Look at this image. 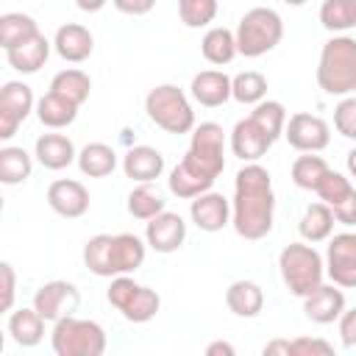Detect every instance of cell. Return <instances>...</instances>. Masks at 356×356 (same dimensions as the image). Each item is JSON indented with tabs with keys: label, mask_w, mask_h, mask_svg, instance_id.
<instances>
[{
	"label": "cell",
	"mask_w": 356,
	"mask_h": 356,
	"mask_svg": "<svg viewBox=\"0 0 356 356\" xmlns=\"http://www.w3.org/2000/svg\"><path fill=\"white\" fill-rule=\"evenodd\" d=\"M225 170V131L217 122H200L192 128L186 156L170 170L167 186L175 197L192 200L214 186Z\"/></svg>",
	"instance_id": "1"
},
{
	"label": "cell",
	"mask_w": 356,
	"mask_h": 356,
	"mask_svg": "<svg viewBox=\"0 0 356 356\" xmlns=\"http://www.w3.org/2000/svg\"><path fill=\"white\" fill-rule=\"evenodd\" d=\"M275 220V192L270 170L259 161H248L234 178L231 225L242 239H264Z\"/></svg>",
	"instance_id": "2"
},
{
	"label": "cell",
	"mask_w": 356,
	"mask_h": 356,
	"mask_svg": "<svg viewBox=\"0 0 356 356\" xmlns=\"http://www.w3.org/2000/svg\"><path fill=\"white\" fill-rule=\"evenodd\" d=\"M317 86L331 97H345L356 92V39L331 36L317 61Z\"/></svg>",
	"instance_id": "3"
},
{
	"label": "cell",
	"mask_w": 356,
	"mask_h": 356,
	"mask_svg": "<svg viewBox=\"0 0 356 356\" xmlns=\"http://www.w3.org/2000/svg\"><path fill=\"white\" fill-rule=\"evenodd\" d=\"M278 273L289 295L306 298L312 289H317L325 278V259L314 250L312 242H289L278 253Z\"/></svg>",
	"instance_id": "4"
},
{
	"label": "cell",
	"mask_w": 356,
	"mask_h": 356,
	"mask_svg": "<svg viewBox=\"0 0 356 356\" xmlns=\"http://www.w3.org/2000/svg\"><path fill=\"white\" fill-rule=\"evenodd\" d=\"M236 50L245 58H259L270 50L278 47V42L284 39V19L275 8L267 6H256L250 11L242 14L236 31Z\"/></svg>",
	"instance_id": "5"
},
{
	"label": "cell",
	"mask_w": 356,
	"mask_h": 356,
	"mask_svg": "<svg viewBox=\"0 0 356 356\" xmlns=\"http://www.w3.org/2000/svg\"><path fill=\"white\" fill-rule=\"evenodd\" d=\"M145 111L150 122L167 134H189L197 125L189 97L175 83H159L150 89L145 97Z\"/></svg>",
	"instance_id": "6"
},
{
	"label": "cell",
	"mask_w": 356,
	"mask_h": 356,
	"mask_svg": "<svg viewBox=\"0 0 356 356\" xmlns=\"http://www.w3.org/2000/svg\"><path fill=\"white\" fill-rule=\"evenodd\" d=\"M50 348L56 356H103L106 331L95 320H81L75 314H67L53 323Z\"/></svg>",
	"instance_id": "7"
},
{
	"label": "cell",
	"mask_w": 356,
	"mask_h": 356,
	"mask_svg": "<svg viewBox=\"0 0 356 356\" xmlns=\"http://www.w3.org/2000/svg\"><path fill=\"white\" fill-rule=\"evenodd\" d=\"M106 300L108 306H114L128 323H150L159 309H161V298L156 289L136 284L131 275H114L108 289H106Z\"/></svg>",
	"instance_id": "8"
},
{
	"label": "cell",
	"mask_w": 356,
	"mask_h": 356,
	"mask_svg": "<svg viewBox=\"0 0 356 356\" xmlns=\"http://www.w3.org/2000/svg\"><path fill=\"white\" fill-rule=\"evenodd\" d=\"M325 275L331 278V284L342 289H356V231L328 236Z\"/></svg>",
	"instance_id": "9"
},
{
	"label": "cell",
	"mask_w": 356,
	"mask_h": 356,
	"mask_svg": "<svg viewBox=\"0 0 356 356\" xmlns=\"http://www.w3.org/2000/svg\"><path fill=\"white\" fill-rule=\"evenodd\" d=\"M31 111H36L31 86L22 81H6L0 89V139H11Z\"/></svg>",
	"instance_id": "10"
},
{
	"label": "cell",
	"mask_w": 356,
	"mask_h": 356,
	"mask_svg": "<svg viewBox=\"0 0 356 356\" xmlns=\"http://www.w3.org/2000/svg\"><path fill=\"white\" fill-rule=\"evenodd\" d=\"M284 139L298 150V153H320L331 142V128L323 117L298 111L286 120L284 125Z\"/></svg>",
	"instance_id": "11"
},
{
	"label": "cell",
	"mask_w": 356,
	"mask_h": 356,
	"mask_svg": "<svg viewBox=\"0 0 356 356\" xmlns=\"http://www.w3.org/2000/svg\"><path fill=\"white\" fill-rule=\"evenodd\" d=\"M81 303V292L72 281H47L42 284L36 292H33V309L47 320V323H56L67 314H72Z\"/></svg>",
	"instance_id": "12"
},
{
	"label": "cell",
	"mask_w": 356,
	"mask_h": 356,
	"mask_svg": "<svg viewBox=\"0 0 356 356\" xmlns=\"http://www.w3.org/2000/svg\"><path fill=\"white\" fill-rule=\"evenodd\" d=\"M145 242L156 253H175L186 242V222L175 211H161L145 225Z\"/></svg>",
	"instance_id": "13"
},
{
	"label": "cell",
	"mask_w": 356,
	"mask_h": 356,
	"mask_svg": "<svg viewBox=\"0 0 356 356\" xmlns=\"http://www.w3.org/2000/svg\"><path fill=\"white\" fill-rule=\"evenodd\" d=\"M275 145V139L248 114L245 120H239L231 131V153L236 159H242L245 164L248 161H259L261 156H267V150Z\"/></svg>",
	"instance_id": "14"
},
{
	"label": "cell",
	"mask_w": 356,
	"mask_h": 356,
	"mask_svg": "<svg viewBox=\"0 0 356 356\" xmlns=\"http://www.w3.org/2000/svg\"><path fill=\"white\" fill-rule=\"evenodd\" d=\"M189 217L206 234L222 231L231 222V200L222 192L209 189V192H203V195L189 200Z\"/></svg>",
	"instance_id": "15"
},
{
	"label": "cell",
	"mask_w": 356,
	"mask_h": 356,
	"mask_svg": "<svg viewBox=\"0 0 356 356\" xmlns=\"http://www.w3.org/2000/svg\"><path fill=\"white\" fill-rule=\"evenodd\" d=\"M47 206L67 220H78L89 211V192L75 178H58L47 186Z\"/></svg>",
	"instance_id": "16"
},
{
	"label": "cell",
	"mask_w": 356,
	"mask_h": 356,
	"mask_svg": "<svg viewBox=\"0 0 356 356\" xmlns=\"http://www.w3.org/2000/svg\"><path fill=\"white\" fill-rule=\"evenodd\" d=\"M342 312H345V292L337 284H320L303 298V314L317 325L337 323Z\"/></svg>",
	"instance_id": "17"
},
{
	"label": "cell",
	"mask_w": 356,
	"mask_h": 356,
	"mask_svg": "<svg viewBox=\"0 0 356 356\" xmlns=\"http://www.w3.org/2000/svg\"><path fill=\"white\" fill-rule=\"evenodd\" d=\"M122 172L136 184H153L164 172V156L150 145H134L122 156Z\"/></svg>",
	"instance_id": "18"
},
{
	"label": "cell",
	"mask_w": 356,
	"mask_h": 356,
	"mask_svg": "<svg viewBox=\"0 0 356 356\" xmlns=\"http://www.w3.org/2000/svg\"><path fill=\"white\" fill-rule=\"evenodd\" d=\"M53 50H56L64 61L81 64V61H86V58L95 53V36H92L89 28H83V25H78V22H67V25H61V28L56 31V36H53Z\"/></svg>",
	"instance_id": "19"
},
{
	"label": "cell",
	"mask_w": 356,
	"mask_h": 356,
	"mask_svg": "<svg viewBox=\"0 0 356 356\" xmlns=\"http://www.w3.org/2000/svg\"><path fill=\"white\" fill-rule=\"evenodd\" d=\"M189 95L195 97V103H200L206 108H217L231 100V78L220 70H203L192 78Z\"/></svg>",
	"instance_id": "20"
},
{
	"label": "cell",
	"mask_w": 356,
	"mask_h": 356,
	"mask_svg": "<svg viewBox=\"0 0 356 356\" xmlns=\"http://www.w3.org/2000/svg\"><path fill=\"white\" fill-rule=\"evenodd\" d=\"M33 156L44 170H64L78 161V150L70 136L64 134H42L33 145Z\"/></svg>",
	"instance_id": "21"
},
{
	"label": "cell",
	"mask_w": 356,
	"mask_h": 356,
	"mask_svg": "<svg viewBox=\"0 0 356 356\" xmlns=\"http://www.w3.org/2000/svg\"><path fill=\"white\" fill-rule=\"evenodd\" d=\"M50 47H53V42H50L44 33H36V36L25 39L22 44L6 50V58H8V64H11L17 72L33 75V72H39V70L44 67V61L50 58Z\"/></svg>",
	"instance_id": "22"
},
{
	"label": "cell",
	"mask_w": 356,
	"mask_h": 356,
	"mask_svg": "<svg viewBox=\"0 0 356 356\" xmlns=\"http://www.w3.org/2000/svg\"><path fill=\"white\" fill-rule=\"evenodd\" d=\"M147 253V242L139 239L136 234H114L111 242V267L114 275H131L142 267Z\"/></svg>",
	"instance_id": "23"
},
{
	"label": "cell",
	"mask_w": 356,
	"mask_h": 356,
	"mask_svg": "<svg viewBox=\"0 0 356 356\" xmlns=\"http://www.w3.org/2000/svg\"><path fill=\"white\" fill-rule=\"evenodd\" d=\"M225 306H228L231 314L250 320L264 309V289L256 281L239 278L225 289Z\"/></svg>",
	"instance_id": "24"
},
{
	"label": "cell",
	"mask_w": 356,
	"mask_h": 356,
	"mask_svg": "<svg viewBox=\"0 0 356 356\" xmlns=\"http://www.w3.org/2000/svg\"><path fill=\"white\" fill-rule=\"evenodd\" d=\"M78 108H81L78 103H72V100H67L56 92H47L36 100V117L50 131H61V128L72 125L75 117H78Z\"/></svg>",
	"instance_id": "25"
},
{
	"label": "cell",
	"mask_w": 356,
	"mask_h": 356,
	"mask_svg": "<svg viewBox=\"0 0 356 356\" xmlns=\"http://www.w3.org/2000/svg\"><path fill=\"white\" fill-rule=\"evenodd\" d=\"M334 222H337V217H334L331 206L317 200V203H309L303 209V214L298 220V231H300V236L306 242L314 245V242H325L334 234Z\"/></svg>",
	"instance_id": "26"
},
{
	"label": "cell",
	"mask_w": 356,
	"mask_h": 356,
	"mask_svg": "<svg viewBox=\"0 0 356 356\" xmlns=\"http://www.w3.org/2000/svg\"><path fill=\"white\" fill-rule=\"evenodd\" d=\"M44 317L31 309H17L8 314V334L19 348H36L44 339Z\"/></svg>",
	"instance_id": "27"
},
{
	"label": "cell",
	"mask_w": 356,
	"mask_h": 356,
	"mask_svg": "<svg viewBox=\"0 0 356 356\" xmlns=\"http://www.w3.org/2000/svg\"><path fill=\"white\" fill-rule=\"evenodd\" d=\"M78 170L89 178H106L117 170V153L106 142H89L78 150Z\"/></svg>",
	"instance_id": "28"
},
{
	"label": "cell",
	"mask_w": 356,
	"mask_h": 356,
	"mask_svg": "<svg viewBox=\"0 0 356 356\" xmlns=\"http://www.w3.org/2000/svg\"><path fill=\"white\" fill-rule=\"evenodd\" d=\"M200 53H203V58H206L209 64H217V67L231 64L234 56L239 53V50H236V36H234V31L220 28V25L209 28V31L203 33Z\"/></svg>",
	"instance_id": "29"
},
{
	"label": "cell",
	"mask_w": 356,
	"mask_h": 356,
	"mask_svg": "<svg viewBox=\"0 0 356 356\" xmlns=\"http://www.w3.org/2000/svg\"><path fill=\"white\" fill-rule=\"evenodd\" d=\"M31 172H33V159L25 147H17V145L0 147V181L6 186L25 184Z\"/></svg>",
	"instance_id": "30"
},
{
	"label": "cell",
	"mask_w": 356,
	"mask_h": 356,
	"mask_svg": "<svg viewBox=\"0 0 356 356\" xmlns=\"http://www.w3.org/2000/svg\"><path fill=\"white\" fill-rule=\"evenodd\" d=\"M39 33V25L31 14H22V11H8L0 17V47L3 50H11L17 44H22L25 39L36 36Z\"/></svg>",
	"instance_id": "31"
},
{
	"label": "cell",
	"mask_w": 356,
	"mask_h": 356,
	"mask_svg": "<svg viewBox=\"0 0 356 356\" xmlns=\"http://www.w3.org/2000/svg\"><path fill=\"white\" fill-rule=\"evenodd\" d=\"M50 92H56V95H61V97L83 106L89 100V92H92V78L83 70H75V67L72 70H61V72L53 75Z\"/></svg>",
	"instance_id": "32"
},
{
	"label": "cell",
	"mask_w": 356,
	"mask_h": 356,
	"mask_svg": "<svg viewBox=\"0 0 356 356\" xmlns=\"http://www.w3.org/2000/svg\"><path fill=\"white\" fill-rule=\"evenodd\" d=\"M111 234H97L92 239H86L83 245V264L89 267V273H95L97 278H114V267H111Z\"/></svg>",
	"instance_id": "33"
},
{
	"label": "cell",
	"mask_w": 356,
	"mask_h": 356,
	"mask_svg": "<svg viewBox=\"0 0 356 356\" xmlns=\"http://www.w3.org/2000/svg\"><path fill=\"white\" fill-rule=\"evenodd\" d=\"M320 25L331 33H345L356 28V0H323Z\"/></svg>",
	"instance_id": "34"
},
{
	"label": "cell",
	"mask_w": 356,
	"mask_h": 356,
	"mask_svg": "<svg viewBox=\"0 0 356 356\" xmlns=\"http://www.w3.org/2000/svg\"><path fill=\"white\" fill-rule=\"evenodd\" d=\"M164 197L159 189H153L150 184H136L131 192H128V214L136 217V220H153L156 214L164 211Z\"/></svg>",
	"instance_id": "35"
},
{
	"label": "cell",
	"mask_w": 356,
	"mask_h": 356,
	"mask_svg": "<svg viewBox=\"0 0 356 356\" xmlns=\"http://www.w3.org/2000/svg\"><path fill=\"white\" fill-rule=\"evenodd\" d=\"M231 97L242 106H256L267 97V78L256 70H245L231 78Z\"/></svg>",
	"instance_id": "36"
},
{
	"label": "cell",
	"mask_w": 356,
	"mask_h": 356,
	"mask_svg": "<svg viewBox=\"0 0 356 356\" xmlns=\"http://www.w3.org/2000/svg\"><path fill=\"white\" fill-rule=\"evenodd\" d=\"M328 170H331V167L325 164L323 156H317V153H303V156H298V159L292 161V184H295L298 189L314 192L317 184H320V178H323Z\"/></svg>",
	"instance_id": "37"
},
{
	"label": "cell",
	"mask_w": 356,
	"mask_h": 356,
	"mask_svg": "<svg viewBox=\"0 0 356 356\" xmlns=\"http://www.w3.org/2000/svg\"><path fill=\"white\" fill-rule=\"evenodd\" d=\"M250 117L273 136V139H278V136H284V125H286V108H284V103H278V100H261V103H256L253 106V111H250Z\"/></svg>",
	"instance_id": "38"
},
{
	"label": "cell",
	"mask_w": 356,
	"mask_h": 356,
	"mask_svg": "<svg viewBox=\"0 0 356 356\" xmlns=\"http://www.w3.org/2000/svg\"><path fill=\"white\" fill-rule=\"evenodd\" d=\"M178 17L186 28H203L217 17V0H178Z\"/></svg>",
	"instance_id": "39"
},
{
	"label": "cell",
	"mask_w": 356,
	"mask_h": 356,
	"mask_svg": "<svg viewBox=\"0 0 356 356\" xmlns=\"http://www.w3.org/2000/svg\"><path fill=\"white\" fill-rule=\"evenodd\" d=\"M350 189H353V184H350V178L348 175H342V172H337V170H328L323 178H320V184H317V197L323 200V203H328L331 209L339 203V200H345L348 195H350Z\"/></svg>",
	"instance_id": "40"
},
{
	"label": "cell",
	"mask_w": 356,
	"mask_h": 356,
	"mask_svg": "<svg viewBox=\"0 0 356 356\" xmlns=\"http://www.w3.org/2000/svg\"><path fill=\"white\" fill-rule=\"evenodd\" d=\"M334 128L345 139L356 142V95H345L334 108Z\"/></svg>",
	"instance_id": "41"
},
{
	"label": "cell",
	"mask_w": 356,
	"mask_h": 356,
	"mask_svg": "<svg viewBox=\"0 0 356 356\" xmlns=\"http://www.w3.org/2000/svg\"><path fill=\"white\" fill-rule=\"evenodd\" d=\"M334 345L320 337H298L292 339V356H331Z\"/></svg>",
	"instance_id": "42"
},
{
	"label": "cell",
	"mask_w": 356,
	"mask_h": 356,
	"mask_svg": "<svg viewBox=\"0 0 356 356\" xmlns=\"http://www.w3.org/2000/svg\"><path fill=\"white\" fill-rule=\"evenodd\" d=\"M0 312H11L14 306V295H17V275H14V267L8 261L0 264Z\"/></svg>",
	"instance_id": "43"
},
{
	"label": "cell",
	"mask_w": 356,
	"mask_h": 356,
	"mask_svg": "<svg viewBox=\"0 0 356 356\" xmlns=\"http://www.w3.org/2000/svg\"><path fill=\"white\" fill-rule=\"evenodd\" d=\"M337 328H339V342L342 348H356V306L353 309H345L337 320Z\"/></svg>",
	"instance_id": "44"
},
{
	"label": "cell",
	"mask_w": 356,
	"mask_h": 356,
	"mask_svg": "<svg viewBox=\"0 0 356 356\" xmlns=\"http://www.w3.org/2000/svg\"><path fill=\"white\" fill-rule=\"evenodd\" d=\"M334 217H337V222H342V225H356V186L350 189V195L345 197V200H339L334 209Z\"/></svg>",
	"instance_id": "45"
},
{
	"label": "cell",
	"mask_w": 356,
	"mask_h": 356,
	"mask_svg": "<svg viewBox=\"0 0 356 356\" xmlns=\"http://www.w3.org/2000/svg\"><path fill=\"white\" fill-rule=\"evenodd\" d=\"M111 3L120 14H128V17H145L156 6V0H111Z\"/></svg>",
	"instance_id": "46"
},
{
	"label": "cell",
	"mask_w": 356,
	"mask_h": 356,
	"mask_svg": "<svg viewBox=\"0 0 356 356\" xmlns=\"http://www.w3.org/2000/svg\"><path fill=\"white\" fill-rule=\"evenodd\" d=\"M261 353H264V356H275V353L292 356V339H273V342H267V345L261 348Z\"/></svg>",
	"instance_id": "47"
},
{
	"label": "cell",
	"mask_w": 356,
	"mask_h": 356,
	"mask_svg": "<svg viewBox=\"0 0 356 356\" xmlns=\"http://www.w3.org/2000/svg\"><path fill=\"white\" fill-rule=\"evenodd\" d=\"M234 345L225 342V339H217V342H209L206 345V356H234Z\"/></svg>",
	"instance_id": "48"
},
{
	"label": "cell",
	"mask_w": 356,
	"mask_h": 356,
	"mask_svg": "<svg viewBox=\"0 0 356 356\" xmlns=\"http://www.w3.org/2000/svg\"><path fill=\"white\" fill-rule=\"evenodd\" d=\"M106 3H108V0H75V6H78L81 11H86V14H97Z\"/></svg>",
	"instance_id": "49"
},
{
	"label": "cell",
	"mask_w": 356,
	"mask_h": 356,
	"mask_svg": "<svg viewBox=\"0 0 356 356\" xmlns=\"http://www.w3.org/2000/svg\"><path fill=\"white\" fill-rule=\"evenodd\" d=\"M345 167H348V175H350V178H356V147L348 153V159H345Z\"/></svg>",
	"instance_id": "50"
},
{
	"label": "cell",
	"mask_w": 356,
	"mask_h": 356,
	"mask_svg": "<svg viewBox=\"0 0 356 356\" xmlns=\"http://www.w3.org/2000/svg\"><path fill=\"white\" fill-rule=\"evenodd\" d=\"M284 3H286V6H295V8H298V6H306L309 0H284Z\"/></svg>",
	"instance_id": "51"
}]
</instances>
